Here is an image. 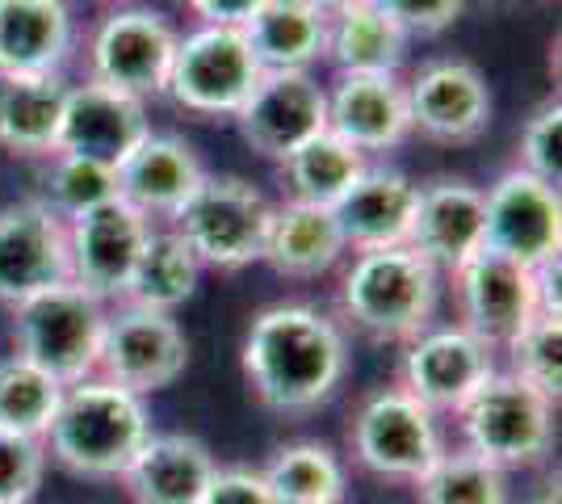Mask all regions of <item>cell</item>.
Listing matches in <instances>:
<instances>
[{
  "instance_id": "cell-24",
  "label": "cell",
  "mask_w": 562,
  "mask_h": 504,
  "mask_svg": "<svg viewBox=\"0 0 562 504\" xmlns=\"http://www.w3.org/2000/svg\"><path fill=\"white\" fill-rule=\"evenodd\" d=\"M218 458L193 433H151L135 462L126 467L122 488L131 504H202Z\"/></svg>"
},
{
  "instance_id": "cell-29",
  "label": "cell",
  "mask_w": 562,
  "mask_h": 504,
  "mask_svg": "<svg viewBox=\"0 0 562 504\" xmlns=\"http://www.w3.org/2000/svg\"><path fill=\"white\" fill-rule=\"evenodd\" d=\"M278 504H345L349 501V467L328 441L299 437L278 446L260 467Z\"/></svg>"
},
{
  "instance_id": "cell-25",
  "label": "cell",
  "mask_w": 562,
  "mask_h": 504,
  "mask_svg": "<svg viewBox=\"0 0 562 504\" xmlns=\"http://www.w3.org/2000/svg\"><path fill=\"white\" fill-rule=\"evenodd\" d=\"M76 43L71 0H0V72H64Z\"/></svg>"
},
{
  "instance_id": "cell-6",
  "label": "cell",
  "mask_w": 562,
  "mask_h": 504,
  "mask_svg": "<svg viewBox=\"0 0 562 504\" xmlns=\"http://www.w3.org/2000/svg\"><path fill=\"white\" fill-rule=\"evenodd\" d=\"M458 429H462L467 450L483 455L487 462L504 467L513 475V471L546 462V455L554 450L559 404L499 366L462 404Z\"/></svg>"
},
{
  "instance_id": "cell-18",
  "label": "cell",
  "mask_w": 562,
  "mask_h": 504,
  "mask_svg": "<svg viewBox=\"0 0 562 504\" xmlns=\"http://www.w3.org/2000/svg\"><path fill=\"white\" fill-rule=\"evenodd\" d=\"M151 131L156 126L143 97L117 93L110 85H97L85 76L80 85H68L55 152H71V156L117 168Z\"/></svg>"
},
{
  "instance_id": "cell-26",
  "label": "cell",
  "mask_w": 562,
  "mask_h": 504,
  "mask_svg": "<svg viewBox=\"0 0 562 504\" xmlns=\"http://www.w3.org/2000/svg\"><path fill=\"white\" fill-rule=\"evenodd\" d=\"M64 72H0V152L13 160H47L59 139V119L68 101Z\"/></svg>"
},
{
  "instance_id": "cell-15",
  "label": "cell",
  "mask_w": 562,
  "mask_h": 504,
  "mask_svg": "<svg viewBox=\"0 0 562 504\" xmlns=\"http://www.w3.org/2000/svg\"><path fill=\"white\" fill-rule=\"evenodd\" d=\"M151 227L156 223L122 198H110L93 211L68 219V282L110 307L122 303Z\"/></svg>"
},
{
  "instance_id": "cell-5",
  "label": "cell",
  "mask_w": 562,
  "mask_h": 504,
  "mask_svg": "<svg viewBox=\"0 0 562 504\" xmlns=\"http://www.w3.org/2000/svg\"><path fill=\"white\" fill-rule=\"evenodd\" d=\"M273 202L239 172H206L202 186L189 193L186 206L168 219V227L189 244L202 269L239 273L260 265L269 236Z\"/></svg>"
},
{
  "instance_id": "cell-14",
  "label": "cell",
  "mask_w": 562,
  "mask_h": 504,
  "mask_svg": "<svg viewBox=\"0 0 562 504\" xmlns=\"http://www.w3.org/2000/svg\"><path fill=\"white\" fill-rule=\"evenodd\" d=\"M483 248L529 269L559 261L562 248V198L525 168L499 172L483 190Z\"/></svg>"
},
{
  "instance_id": "cell-7",
  "label": "cell",
  "mask_w": 562,
  "mask_h": 504,
  "mask_svg": "<svg viewBox=\"0 0 562 504\" xmlns=\"http://www.w3.org/2000/svg\"><path fill=\"white\" fill-rule=\"evenodd\" d=\"M105 320H110V303L93 299L76 282H59L9 307V340H13V354L43 366L68 387L97 374Z\"/></svg>"
},
{
  "instance_id": "cell-20",
  "label": "cell",
  "mask_w": 562,
  "mask_h": 504,
  "mask_svg": "<svg viewBox=\"0 0 562 504\" xmlns=\"http://www.w3.org/2000/svg\"><path fill=\"white\" fill-rule=\"evenodd\" d=\"M211 168L202 165L198 147L186 135L172 131H151L122 165H117V198L131 202L139 215L151 223H168L186 206V198L206 177Z\"/></svg>"
},
{
  "instance_id": "cell-41",
  "label": "cell",
  "mask_w": 562,
  "mask_h": 504,
  "mask_svg": "<svg viewBox=\"0 0 562 504\" xmlns=\"http://www.w3.org/2000/svg\"><path fill=\"white\" fill-rule=\"evenodd\" d=\"M315 9H324V13H345V9H352V4H366V0H311Z\"/></svg>"
},
{
  "instance_id": "cell-19",
  "label": "cell",
  "mask_w": 562,
  "mask_h": 504,
  "mask_svg": "<svg viewBox=\"0 0 562 504\" xmlns=\"http://www.w3.org/2000/svg\"><path fill=\"white\" fill-rule=\"evenodd\" d=\"M328 131L370 160L412 139L403 76H336L328 85Z\"/></svg>"
},
{
  "instance_id": "cell-38",
  "label": "cell",
  "mask_w": 562,
  "mask_h": 504,
  "mask_svg": "<svg viewBox=\"0 0 562 504\" xmlns=\"http://www.w3.org/2000/svg\"><path fill=\"white\" fill-rule=\"evenodd\" d=\"M374 4L412 43L416 38H441L467 9V0H374Z\"/></svg>"
},
{
  "instance_id": "cell-21",
  "label": "cell",
  "mask_w": 562,
  "mask_h": 504,
  "mask_svg": "<svg viewBox=\"0 0 562 504\" xmlns=\"http://www.w3.org/2000/svg\"><path fill=\"white\" fill-rule=\"evenodd\" d=\"M412 248L449 278L462 261L483 248V186L467 177H432L420 181L416 223H412Z\"/></svg>"
},
{
  "instance_id": "cell-37",
  "label": "cell",
  "mask_w": 562,
  "mask_h": 504,
  "mask_svg": "<svg viewBox=\"0 0 562 504\" xmlns=\"http://www.w3.org/2000/svg\"><path fill=\"white\" fill-rule=\"evenodd\" d=\"M516 168H525L529 177H538L546 186L562 181V101L546 97L538 110L529 114L520 144H516Z\"/></svg>"
},
{
  "instance_id": "cell-4",
  "label": "cell",
  "mask_w": 562,
  "mask_h": 504,
  "mask_svg": "<svg viewBox=\"0 0 562 504\" xmlns=\"http://www.w3.org/2000/svg\"><path fill=\"white\" fill-rule=\"evenodd\" d=\"M449 294L458 324L487 340L495 354L513 340L538 312H559V261L529 269L492 248H479L470 261L449 273Z\"/></svg>"
},
{
  "instance_id": "cell-3",
  "label": "cell",
  "mask_w": 562,
  "mask_h": 504,
  "mask_svg": "<svg viewBox=\"0 0 562 504\" xmlns=\"http://www.w3.org/2000/svg\"><path fill=\"white\" fill-rule=\"evenodd\" d=\"M441 273L412 244L349 253L336 287V320L378 345H407L437 324Z\"/></svg>"
},
{
  "instance_id": "cell-1",
  "label": "cell",
  "mask_w": 562,
  "mask_h": 504,
  "mask_svg": "<svg viewBox=\"0 0 562 504\" xmlns=\"http://www.w3.org/2000/svg\"><path fill=\"white\" fill-rule=\"evenodd\" d=\"M239 370L265 412L311 416L328 408L349 379V328L315 303H269L252 315L244 333Z\"/></svg>"
},
{
  "instance_id": "cell-22",
  "label": "cell",
  "mask_w": 562,
  "mask_h": 504,
  "mask_svg": "<svg viewBox=\"0 0 562 504\" xmlns=\"http://www.w3.org/2000/svg\"><path fill=\"white\" fill-rule=\"evenodd\" d=\"M416 202H420V181L412 172L370 160L357 186L331 211L340 219L349 253H370V248H398L412 240Z\"/></svg>"
},
{
  "instance_id": "cell-31",
  "label": "cell",
  "mask_w": 562,
  "mask_h": 504,
  "mask_svg": "<svg viewBox=\"0 0 562 504\" xmlns=\"http://www.w3.org/2000/svg\"><path fill=\"white\" fill-rule=\"evenodd\" d=\"M278 168L281 181H285V198L315 202V206H336L357 186V177L370 168V156L345 144L340 135L319 131L315 139L294 147Z\"/></svg>"
},
{
  "instance_id": "cell-35",
  "label": "cell",
  "mask_w": 562,
  "mask_h": 504,
  "mask_svg": "<svg viewBox=\"0 0 562 504\" xmlns=\"http://www.w3.org/2000/svg\"><path fill=\"white\" fill-rule=\"evenodd\" d=\"M499 366L513 370L516 379L538 387L541 395H550L559 404L562 395V312H538L520 333L504 345Z\"/></svg>"
},
{
  "instance_id": "cell-2",
  "label": "cell",
  "mask_w": 562,
  "mask_h": 504,
  "mask_svg": "<svg viewBox=\"0 0 562 504\" xmlns=\"http://www.w3.org/2000/svg\"><path fill=\"white\" fill-rule=\"evenodd\" d=\"M151 433L156 425L143 395L101 374H89L80 383L64 387V400L43 441H47L50 462L76 480L117 483Z\"/></svg>"
},
{
  "instance_id": "cell-11",
  "label": "cell",
  "mask_w": 562,
  "mask_h": 504,
  "mask_svg": "<svg viewBox=\"0 0 562 504\" xmlns=\"http://www.w3.org/2000/svg\"><path fill=\"white\" fill-rule=\"evenodd\" d=\"M189 370V336L168 312L114 303L97 354V374L135 391L143 400L160 395Z\"/></svg>"
},
{
  "instance_id": "cell-34",
  "label": "cell",
  "mask_w": 562,
  "mask_h": 504,
  "mask_svg": "<svg viewBox=\"0 0 562 504\" xmlns=\"http://www.w3.org/2000/svg\"><path fill=\"white\" fill-rule=\"evenodd\" d=\"M64 383L22 354L0 358V429L22 437H47Z\"/></svg>"
},
{
  "instance_id": "cell-9",
  "label": "cell",
  "mask_w": 562,
  "mask_h": 504,
  "mask_svg": "<svg viewBox=\"0 0 562 504\" xmlns=\"http://www.w3.org/2000/svg\"><path fill=\"white\" fill-rule=\"evenodd\" d=\"M260 64L244 30L232 25H193L177 38L165 97L189 119L232 122L248 93L257 89Z\"/></svg>"
},
{
  "instance_id": "cell-13",
  "label": "cell",
  "mask_w": 562,
  "mask_h": 504,
  "mask_svg": "<svg viewBox=\"0 0 562 504\" xmlns=\"http://www.w3.org/2000/svg\"><path fill=\"white\" fill-rule=\"evenodd\" d=\"M499 370V354L487 340L453 324H432L403 345L398 387L437 416H458L462 404Z\"/></svg>"
},
{
  "instance_id": "cell-28",
  "label": "cell",
  "mask_w": 562,
  "mask_h": 504,
  "mask_svg": "<svg viewBox=\"0 0 562 504\" xmlns=\"http://www.w3.org/2000/svg\"><path fill=\"white\" fill-rule=\"evenodd\" d=\"M407 55H412V38L374 0L328 18L324 64H331L336 76H398L407 68Z\"/></svg>"
},
{
  "instance_id": "cell-39",
  "label": "cell",
  "mask_w": 562,
  "mask_h": 504,
  "mask_svg": "<svg viewBox=\"0 0 562 504\" xmlns=\"http://www.w3.org/2000/svg\"><path fill=\"white\" fill-rule=\"evenodd\" d=\"M202 504H278L260 467H218Z\"/></svg>"
},
{
  "instance_id": "cell-30",
  "label": "cell",
  "mask_w": 562,
  "mask_h": 504,
  "mask_svg": "<svg viewBox=\"0 0 562 504\" xmlns=\"http://www.w3.org/2000/svg\"><path fill=\"white\" fill-rule=\"evenodd\" d=\"M198 287H202V261L189 253V244L168 223H156L147 244H143L139 265L131 273V287H126L122 303L177 315L198 294Z\"/></svg>"
},
{
  "instance_id": "cell-16",
  "label": "cell",
  "mask_w": 562,
  "mask_h": 504,
  "mask_svg": "<svg viewBox=\"0 0 562 504\" xmlns=\"http://www.w3.org/2000/svg\"><path fill=\"white\" fill-rule=\"evenodd\" d=\"M232 122L260 160L281 165L294 147L328 131V85L319 72H260Z\"/></svg>"
},
{
  "instance_id": "cell-32",
  "label": "cell",
  "mask_w": 562,
  "mask_h": 504,
  "mask_svg": "<svg viewBox=\"0 0 562 504\" xmlns=\"http://www.w3.org/2000/svg\"><path fill=\"white\" fill-rule=\"evenodd\" d=\"M34 181H38L34 202H43L50 215H59L64 223L117 198V168L71 156V152H50L47 160H38Z\"/></svg>"
},
{
  "instance_id": "cell-33",
  "label": "cell",
  "mask_w": 562,
  "mask_h": 504,
  "mask_svg": "<svg viewBox=\"0 0 562 504\" xmlns=\"http://www.w3.org/2000/svg\"><path fill=\"white\" fill-rule=\"evenodd\" d=\"M412 488L420 504H513L508 471L467 446L446 450Z\"/></svg>"
},
{
  "instance_id": "cell-36",
  "label": "cell",
  "mask_w": 562,
  "mask_h": 504,
  "mask_svg": "<svg viewBox=\"0 0 562 504\" xmlns=\"http://www.w3.org/2000/svg\"><path fill=\"white\" fill-rule=\"evenodd\" d=\"M47 441L0 429V504H34L47 480Z\"/></svg>"
},
{
  "instance_id": "cell-8",
  "label": "cell",
  "mask_w": 562,
  "mask_h": 504,
  "mask_svg": "<svg viewBox=\"0 0 562 504\" xmlns=\"http://www.w3.org/2000/svg\"><path fill=\"white\" fill-rule=\"evenodd\" d=\"M446 450L437 412H428L398 383L370 391L349 421V455L374 480L412 488Z\"/></svg>"
},
{
  "instance_id": "cell-10",
  "label": "cell",
  "mask_w": 562,
  "mask_h": 504,
  "mask_svg": "<svg viewBox=\"0 0 562 504\" xmlns=\"http://www.w3.org/2000/svg\"><path fill=\"white\" fill-rule=\"evenodd\" d=\"M181 30L151 4H117L85 38V76L117 93L156 101L165 97L168 68Z\"/></svg>"
},
{
  "instance_id": "cell-23",
  "label": "cell",
  "mask_w": 562,
  "mask_h": 504,
  "mask_svg": "<svg viewBox=\"0 0 562 504\" xmlns=\"http://www.w3.org/2000/svg\"><path fill=\"white\" fill-rule=\"evenodd\" d=\"M345 257H349V244L331 206H315L299 198L273 202L260 265H269L278 278H290V282H319L331 269H340Z\"/></svg>"
},
{
  "instance_id": "cell-12",
  "label": "cell",
  "mask_w": 562,
  "mask_h": 504,
  "mask_svg": "<svg viewBox=\"0 0 562 504\" xmlns=\"http://www.w3.org/2000/svg\"><path fill=\"white\" fill-rule=\"evenodd\" d=\"M412 135L441 147H467L487 135L495 97L479 64L462 55H437L403 80Z\"/></svg>"
},
{
  "instance_id": "cell-17",
  "label": "cell",
  "mask_w": 562,
  "mask_h": 504,
  "mask_svg": "<svg viewBox=\"0 0 562 504\" xmlns=\"http://www.w3.org/2000/svg\"><path fill=\"white\" fill-rule=\"evenodd\" d=\"M59 282H68V223L34 198L0 206V307L9 312Z\"/></svg>"
},
{
  "instance_id": "cell-27",
  "label": "cell",
  "mask_w": 562,
  "mask_h": 504,
  "mask_svg": "<svg viewBox=\"0 0 562 504\" xmlns=\"http://www.w3.org/2000/svg\"><path fill=\"white\" fill-rule=\"evenodd\" d=\"M244 38L260 72H315L328 51V13L311 0H265Z\"/></svg>"
},
{
  "instance_id": "cell-40",
  "label": "cell",
  "mask_w": 562,
  "mask_h": 504,
  "mask_svg": "<svg viewBox=\"0 0 562 504\" xmlns=\"http://www.w3.org/2000/svg\"><path fill=\"white\" fill-rule=\"evenodd\" d=\"M265 0H186V13L193 25H232L244 30L260 13Z\"/></svg>"
}]
</instances>
